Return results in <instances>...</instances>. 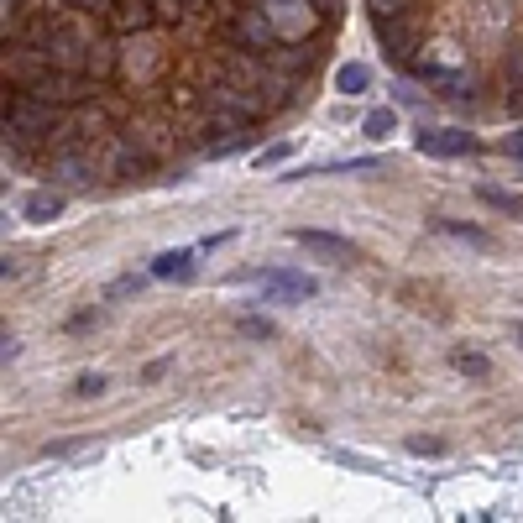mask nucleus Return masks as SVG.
Here are the masks:
<instances>
[{
	"instance_id": "obj_1",
	"label": "nucleus",
	"mask_w": 523,
	"mask_h": 523,
	"mask_svg": "<svg viewBox=\"0 0 523 523\" xmlns=\"http://www.w3.org/2000/svg\"><path fill=\"white\" fill-rule=\"evenodd\" d=\"M262 110H267V100L262 95H252V89H236V84H210L199 95V126H194V142H204V147H215L220 136H236V131H246V126H257L262 121Z\"/></svg>"
},
{
	"instance_id": "obj_2",
	"label": "nucleus",
	"mask_w": 523,
	"mask_h": 523,
	"mask_svg": "<svg viewBox=\"0 0 523 523\" xmlns=\"http://www.w3.org/2000/svg\"><path fill=\"white\" fill-rule=\"evenodd\" d=\"M63 121H68V110L53 105V100H42V95H32V89H11V95H6V131L21 136V142L48 147V136Z\"/></svg>"
},
{
	"instance_id": "obj_3",
	"label": "nucleus",
	"mask_w": 523,
	"mask_h": 523,
	"mask_svg": "<svg viewBox=\"0 0 523 523\" xmlns=\"http://www.w3.org/2000/svg\"><path fill=\"white\" fill-rule=\"evenodd\" d=\"M372 32H377V48L388 53V63L393 68H414L419 58V48H424V27H419V16H377L372 21Z\"/></svg>"
},
{
	"instance_id": "obj_4",
	"label": "nucleus",
	"mask_w": 523,
	"mask_h": 523,
	"mask_svg": "<svg viewBox=\"0 0 523 523\" xmlns=\"http://www.w3.org/2000/svg\"><path fill=\"white\" fill-rule=\"evenodd\" d=\"M100 163H105V184H136V178H147L157 157L147 147H136L126 131H116L110 142L100 147Z\"/></svg>"
},
{
	"instance_id": "obj_5",
	"label": "nucleus",
	"mask_w": 523,
	"mask_h": 523,
	"mask_svg": "<svg viewBox=\"0 0 523 523\" xmlns=\"http://www.w3.org/2000/svg\"><path fill=\"white\" fill-rule=\"evenodd\" d=\"M220 79H225V84H236V89H252V95H267L272 63H267V53H257V48H241V42H231V48L220 53Z\"/></svg>"
},
{
	"instance_id": "obj_6",
	"label": "nucleus",
	"mask_w": 523,
	"mask_h": 523,
	"mask_svg": "<svg viewBox=\"0 0 523 523\" xmlns=\"http://www.w3.org/2000/svg\"><path fill=\"white\" fill-rule=\"evenodd\" d=\"M48 74H53V58L42 53L37 42H27V37H11L6 42V84L11 89H37Z\"/></svg>"
},
{
	"instance_id": "obj_7",
	"label": "nucleus",
	"mask_w": 523,
	"mask_h": 523,
	"mask_svg": "<svg viewBox=\"0 0 523 523\" xmlns=\"http://www.w3.org/2000/svg\"><path fill=\"white\" fill-rule=\"evenodd\" d=\"M225 32H231V42H241V48L267 53L272 42H278V21H272L267 11H257V6H236L231 16H225Z\"/></svg>"
},
{
	"instance_id": "obj_8",
	"label": "nucleus",
	"mask_w": 523,
	"mask_h": 523,
	"mask_svg": "<svg viewBox=\"0 0 523 523\" xmlns=\"http://www.w3.org/2000/svg\"><path fill=\"white\" fill-rule=\"evenodd\" d=\"M252 283H267L272 288V299H288V304H304L320 293V283L309 278V272H293V267H257V272H246Z\"/></svg>"
},
{
	"instance_id": "obj_9",
	"label": "nucleus",
	"mask_w": 523,
	"mask_h": 523,
	"mask_svg": "<svg viewBox=\"0 0 523 523\" xmlns=\"http://www.w3.org/2000/svg\"><path fill=\"white\" fill-rule=\"evenodd\" d=\"M157 6L152 0H116V6H110V16H105V27L116 32V37H142V32H152L157 27Z\"/></svg>"
},
{
	"instance_id": "obj_10",
	"label": "nucleus",
	"mask_w": 523,
	"mask_h": 523,
	"mask_svg": "<svg viewBox=\"0 0 523 523\" xmlns=\"http://www.w3.org/2000/svg\"><path fill=\"white\" fill-rule=\"evenodd\" d=\"M414 147H419L424 157H471V152H476V136L461 131V126H424Z\"/></svg>"
},
{
	"instance_id": "obj_11",
	"label": "nucleus",
	"mask_w": 523,
	"mask_h": 523,
	"mask_svg": "<svg viewBox=\"0 0 523 523\" xmlns=\"http://www.w3.org/2000/svg\"><path fill=\"white\" fill-rule=\"evenodd\" d=\"M267 63H272V74L304 84V79L314 74V63H320V53H314L309 42H272V48H267Z\"/></svg>"
},
{
	"instance_id": "obj_12",
	"label": "nucleus",
	"mask_w": 523,
	"mask_h": 523,
	"mask_svg": "<svg viewBox=\"0 0 523 523\" xmlns=\"http://www.w3.org/2000/svg\"><path fill=\"white\" fill-rule=\"evenodd\" d=\"M293 241H299L304 252H314L320 262H356V241L335 236V231H314V225H299V231H293Z\"/></svg>"
},
{
	"instance_id": "obj_13",
	"label": "nucleus",
	"mask_w": 523,
	"mask_h": 523,
	"mask_svg": "<svg viewBox=\"0 0 523 523\" xmlns=\"http://www.w3.org/2000/svg\"><path fill=\"white\" fill-rule=\"evenodd\" d=\"M63 210H68V189H58V184L27 194V204H21V215H27L32 225H48V220H58Z\"/></svg>"
},
{
	"instance_id": "obj_14",
	"label": "nucleus",
	"mask_w": 523,
	"mask_h": 523,
	"mask_svg": "<svg viewBox=\"0 0 523 523\" xmlns=\"http://www.w3.org/2000/svg\"><path fill=\"white\" fill-rule=\"evenodd\" d=\"M199 272V246H173V252H163L152 262V278H178V283H189Z\"/></svg>"
},
{
	"instance_id": "obj_15",
	"label": "nucleus",
	"mask_w": 523,
	"mask_h": 523,
	"mask_svg": "<svg viewBox=\"0 0 523 523\" xmlns=\"http://www.w3.org/2000/svg\"><path fill=\"white\" fill-rule=\"evenodd\" d=\"M116 68H121L116 42H110V37H95V48H89V68H84V74H95V79L105 84V79H116Z\"/></svg>"
},
{
	"instance_id": "obj_16",
	"label": "nucleus",
	"mask_w": 523,
	"mask_h": 523,
	"mask_svg": "<svg viewBox=\"0 0 523 523\" xmlns=\"http://www.w3.org/2000/svg\"><path fill=\"white\" fill-rule=\"evenodd\" d=\"M393 131H398V110H393V105L367 110V121H361V136H367V142H388Z\"/></svg>"
},
{
	"instance_id": "obj_17",
	"label": "nucleus",
	"mask_w": 523,
	"mask_h": 523,
	"mask_svg": "<svg viewBox=\"0 0 523 523\" xmlns=\"http://www.w3.org/2000/svg\"><path fill=\"white\" fill-rule=\"evenodd\" d=\"M367 84H372V68L367 63H340L335 68V89H340V95H367Z\"/></svg>"
},
{
	"instance_id": "obj_18",
	"label": "nucleus",
	"mask_w": 523,
	"mask_h": 523,
	"mask_svg": "<svg viewBox=\"0 0 523 523\" xmlns=\"http://www.w3.org/2000/svg\"><path fill=\"white\" fill-rule=\"evenodd\" d=\"M476 194H482V204H492V210H503V215H523V194L492 189V184H482V189H476Z\"/></svg>"
},
{
	"instance_id": "obj_19",
	"label": "nucleus",
	"mask_w": 523,
	"mask_h": 523,
	"mask_svg": "<svg viewBox=\"0 0 523 523\" xmlns=\"http://www.w3.org/2000/svg\"><path fill=\"white\" fill-rule=\"evenodd\" d=\"M435 231L456 236V241H471V246H492V236L482 231V225H456V220H435Z\"/></svg>"
},
{
	"instance_id": "obj_20",
	"label": "nucleus",
	"mask_w": 523,
	"mask_h": 523,
	"mask_svg": "<svg viewBox=\"0 0 523 523\" xmlns=\"http://www.w3.org/2000/svg\"><path fill=\"white\" fill-rule=\"evenodd\" d=\"M450 361H456V372H466V377H487V372H492V361H487L482 351H456Z\"/></svg>"
},
{
	"instance_id": "obj_21",
	"label": "nucleus",
	"mask_w": 523,
	"mask_h": 523,
	"mask_svg": "<svg viewBox=\"0 0 523 523\" xmlns=\"http://www.w3.org/2000/svg\"><path fill=\"white\" fill-rule=\"evenodd\" d=\"M110 388V382H105V372H84L79 382H74V398H100Z\"/></svg>"
},
{
	"instance_id": "obj_22",
	"label": "nucleus",
	"mask_w": 523,
	"mask_h": 523,
	"mask_svg": "<svg viewBox=\"0 0 523 523\" xmlns=\"http://www.w3.org/2000/svg\"><path fill=\"white\" fill-rule=\"evenodd\" d=\"M241 335H252V340H272L278 330H272V320H262V314H241Z\"/></svg>"
},
{
	"instance_id": "obj_23",
	"label": "nucleus",
	"mask_w": 523,
	"mask_h": 523,
	"mask_svg": "<svg viewBox=\"0 0 523 523\" xmlns=\"http://www.w3.org/2000/svg\"><path fill=\"white\" fill-rule=\"evenodd\" d=\"M63 6H68V11H79V16H100V21H105L116 0H63Z\"/></svg>"
},
{
	"instance_id": "obj_24",
	"label": "nucleus",
	"mask_w": 523,
	"mask_h": 523,
	"mask_svg": "<svg viewBox=\"0 0 523 523\" xmlns=\"http://www.w3.org/2000/svg\"><path fill=\"white\" fill-rule=\"evenodd\" d=\"M408 456H445V440H435V435H414V440H408Z\"/></svg>"
},
{
	"instance_id": "obj_25",
	"label": "nucleus",
	"mask_w": 523,
	"mask_h": 523,
	"mask_svg": "<svg viewBox=\"0 0 523 523\" xmlns=\"http://www.w3.org/2000/svg\"><path fill=\"white\" fill-rule=\"evenodd\" d=\"M288 152H293V142H272V147H262V152H257V168H278Z\"/></svg>"
},
{
	"instance_id": "obj_26",
	"label": "nucleus",
	"mask_w": 523,
	"mask_h": 523,
	"mask_svg": "<svg viewBox=\"0 0 523 523\" xmlns=\"http://www.w3.org/2000/svg\"><path fill=\"white\" fill-rule=\"evenodd\" d=\"M408 6H414V0H367V11H372V21H377V16H403Z\"/></svg>"
},
{
	"instance_id": "obj_27",
	"label": "nucleus",
	"mask_w": 523,
	"mask_h": 523,
	"mask_svg": "<svg viewBox=\"0 0 523 523\" xmlns=\"http://www.w3.org/2000/svg\"><path fill=\"white\" fill-rule=\"evenodd\" d=\"M503 157H513V163H523V126L508 136V142H503Z\"/></svg>"
},
{
	"instance_id": "obj_28",
	"label": "nucleus",
	"mask_w": 523,
	"mask_h": 523,
	"mask_svg": "<svg viewBox=\"0 0 523 523\" xmlns=\"http://www.w3.org/2000/svg\"><path fill=\"white\" fill-rule=\"evenodd\" d=\"M147 278H121V283H110V299H121V293H136Z\"/></svg>"
},
{
	"instance_id": "obj_29",
	"label": "nucleus",
	"mask_w": 523,
	"mask_h": 523,
	"mask_svg": "<svg viewBox=\"0 0 523 523\" xmlns=\"http://www.w3.org/2000/svg\"><path fill=\"white\" fill-rule=\"evenodd\" d=\"M74 450H79V440H53L48 450H42V456H74Z\"/></svg>"
},
{
	"instance_id": "obj_30",
	"label": "nucleus",
	"mask_w": 523,
	"mask_h": 523,
	"mask_svg": "<svg viewBox=\"0 0 523 523\" xmlns=\"http://www.w3.org/2000/svg\"><path fill=\"white\" fill-rule=\"evenodd\" d=\"M163 372H168V361H147V367H142V382H157Z\"/></svg>"
},
{
	"instance_id": "obj_31",
	"label": "nucleus",
	"mask_w": 523,
	"mask_h": 523,
	"mask_svg": "<svg viewBox=\"0 0 523 523\" xmlns=\"http://www.w3.org/2000/svg\"><path fill=\"white\" fill-rule=\"evenodd\" d=\"M309 6H314V11H320V16L330 21V16H335V6H340V0H309Z\"/></svg>"
},
{
	"instance_id": "obj_32",
	"label": "nucleus",
	"mask_w": 523,
	"mask_h": 523,
	"mask_svg": "<svg viewBox=\"0 0 523 523\" xmlns=\"http://www.w3.org/2000/svg\"><path fill=\"white\" fill-rule=\"evenodd\" d=\"M204 6H210V0H184V16H204Z\"/></svg>"
},
{
	"instance_id": "obj_33",
	"label": "nucleus",
	"mask_w": 523,
	"mask_h": 523,
	"mask_svg": "<svg viewBox=\"0 0 523 523\" xmlns=\"http://www.w3.org/2000/svg\"><path fill=\"white\" fill-rule=\"evenodd\" d=\"M513 335H518V340H523V325H518V330H513Z\"/></svg>"
}]
</instances>
